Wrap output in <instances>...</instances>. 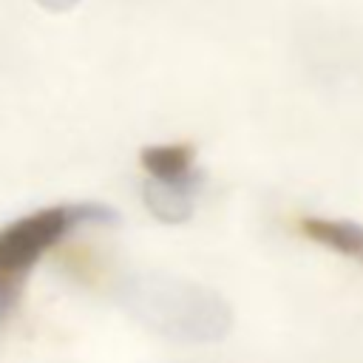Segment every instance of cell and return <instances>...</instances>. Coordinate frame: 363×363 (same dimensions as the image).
<instances>
[{
    "label": "cell",
    "mask_w": 363,
    "mask_h": 363,
    "mask_svg": "<svg viewBox=\"0 0 363 363\" xmlns=\"http://www.w3.org/2000/svg\"><path fill=\"white\" fill-rule=\"evenodd\" d=\"M116 301L142 326L176 343H216L233 329V309L216 289L170 272H128Z\"/></svg>",
    "instance_id": "1"
},
{
    "label": "cell",
    "mask_w": 363,
    "mask_h": 363,
    "mask_svg": "<svg viewBox=\"0 0 363 363\" xmlns=\"http://www.w3.org/2000/svg\"><path fill=\"white\" fill-rule=\"evenodd\" d=\"M119 213L99 201L54 204L0 230V323L11 315L40 255L82 224H116Z\"/></svg>",
    "instance_id": "2"
},
{
    "label": "cell",
    "mask_w": 363,
    "mask_h": 363,
    "mask_svg": "<svg viewBox=\"0 0 363 363\" xmlns=\"http://www.w3.org/2000/svg\"><path fill=\"white\" fill-rule=\"evenodd\" d=\"M196 182H162V179H147L142 184V201L147 213L162 221V224H184L196 213Z\"/></svg>",
    "instance_id": "3"
},
{
    "label": "cell",
    "mask_w": 363,
    "mask_h": 363,
    "mask_svg": "<svg viewBox=\"0 0 363 363\" xmlns=\"http://www.w3.org/2000/svg\"><path fill=\"white\" fill-rule=\"evenodd\" d=\"M301 233L309 241H315L320 247H329L337 255H343L349 261H357L363 267V224L343 221V218L309 216V218H301Z\"/></svg>",
    "instance_id": "4"
},
{
    "label": "cell",
    "mask_w": 363,
    "mask_h": 363,
    "mask_svg": "<svg viewBox=\"0 0 363 363\" xmlns=\"http://www.w3.org/2000/svg\"><path fill=\"white\" fill-rule=\"evenodd\" d=\"M147 176L162 182H196V150L193 145H147L139 153Z\"/></svg>",
    "instance_id": "5"
},
{
    "label": "cell",
    "mask_w": 363,
    "mask_h": 363,
    "mask_svg": "<svg viewBox=\"0 0 363 363\" xmlns=\"http://www.w3.org/2000/svg\"><path fill=\"white\" fill-rule=\"evenodd\" d=\"M79 0H37V6H43L45 11H54V14H62V11H71Z\"/></svg>",
    "instance_id": "6"
}]
</instances>
